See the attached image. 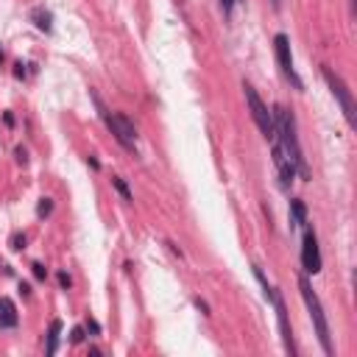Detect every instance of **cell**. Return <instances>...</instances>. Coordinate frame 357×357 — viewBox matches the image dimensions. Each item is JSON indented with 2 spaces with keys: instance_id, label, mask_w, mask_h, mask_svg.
<instances>
[{
  "instance_id": "ba28073f",
  "label": "cell",
  "mask_w": 357,
  "mask_h": 357,
  "mask_svg": "<svg viewBox=\"0 0 357 357\" xmlns=\"http://www.w3.org/2000/svg\"><path fill=\"white\" fill-rule=\"evenodd\" d=\"M271 301H273L276 315H279V329H282L285 349H288L290 354H299V349H296V343H293V329H290V321H288V310H285V299H282V293H279L276 288L271 290Z\"/></svg>"
},
{
  "instance_id": "484cf974",
  "label": "cell",
  "mask_w": 357,
  "mask_h": 357,
  "mask_svg": "<svg viewBox=\"0 0 357 357\" xmlns=\"http://www.w3.org/2000/svg\"><path fill=\"white\" fill-rule=\"evenodd\" d=\"M221 3H223V11H232V6H235L237 0H221Z\"/></svg>"
},
{
  "instance_id": "5b68a950",
  "label": "cell",
  "mask_w": 357,
  "mask_h": 357,
  "mask_svg": "<svg viewBox=\"0 0 357 357\" xmlns=\"http://www.w3.org/2000/svg\"><path fill=\"white\" fill-rule=\"evenodd\" d=\"M321 73H324V79H326V84H329L332 89V95L338 98V104H341V109H343V115H346V123L349 126H354L357 123V115H354V98H352V89H349L346 84H343V79L338 73H332L329 67H321Z\"/></svg>"
},
{
  "instance_id": "ac0fdd59",
  "label": "cell",
  "mask_w": 357,
  "mask_h": 357,
  "mask_svg": "<svg viewBox=\"0 0 357 357\" xmlns=\"http://www.w3.org/2000/svg\"><path fill=\"white\" fill-rule=\"evenodd\" d=\"M59 285H62V288H64V290H70V285H73V279H70V276H67V273H64V271H62V273H59Z\"/></svg>"
},
{
  "instance_id": "44dd1931",
  "label": "cell",
  "mask_w": 357,
  "mask_h": 357,
  "mask_svg": "<svg viewBox=\"0 0 357 357\" xmlns=\"http://www.w3.org/2000/svg\"><path fill=\"white\" fill-rule=\"evenodd\" d=\"M14 75H17V79H22V75H26V64H22V62L14 64Z\"/></svg>"
},
{
  "instance_id": "4316f807",
  "label": "cell",
  "mask_w": 357,
  "mask_h": 357,
  "mask_svg": "<svg viewBox=\"0 0 357 357\" xmlns=\"http://www.w3.org/2000/svg\"><path fill=\"white\" fill-rule=\"evenodd\" d=\"M271 6H273V9L279 11V6H282V0H271Z\"/></svg>"
},
{
  "instance_id": "9a60e30c",
  "label": "cell",
  "mask_w": 357,
  "mask_h": 357,
  "mask_svg": "<svg viewBox=\"0 0 357 357\" xmlns=\"http://www.w3.org/2000/svg\"><path fill=\"white\" fill-rule=\"evenodd\" d=\"M11 248H14V251H22V248H26V235H20V232L11 235Z\"/></svg>"
},
{
  "instance_id": "7402d4cb",
  "label": "cell",
  "mask_w": 357,
  "mask_h": 357,
  "mask_svg": "<svg viewBox=\"0 0 357 357\" xmlns=\"http://www.w3.org/2000/svg\"><path fill=\"white\" fill-rule=\"evenodd\" d=\"M195 307H198L204 315H210V307H207V301H201V299H195Z\"/></svg>"
},
{
  "instance_id": "9c48e42d",
  "label": "cell",
  "mask_w": 357,
  "mask_h": 357,
  "mask_svg": "<svg viewBox=\"0 0 357 357\" xmlns=\"http://www.w3.org/2000/svg\"><path fill=\"white\" fill-rule=\"evenodd\" d=\"M17 324H20V315H17L14 301L0 296V329H14Z\"/></svg>"
},
{
  "instance_id": "7c38bea8",
  "label": "cell",
  "mask_w": 357,
  "mask_h": 357,
  "mask_svg": "<svg viewBox=\"0 0 357 357\" xmlns=\"http://www.w3.org/2000/svg\"><path fill=\"white\" fill-rule=\"evenodd\" d=\"M290 215H293L296 226H307V207H304V201H301V198L290 201Z\"/></svg>"
},
{
  "instance_id": "7a4b0ae2",
  "label": "cell",
  "mask_w": 357,
  "mask_h": 357,
  "mask_svg": "<svg viewBox=\"0 0 357 357\" xmlns=\"http://www.w3.org/2000/svg\"><path fill=\"white\" fill-rule=\"evenodd\" d=\"M299 288H301V299H304V304H307V313H310V318L315 324V332H318L321 349H324V354H332L335 349H332V338H329V324H326L324 307H321V301H318V296H315L307 273H299Z\"/></svg>"
},
{
  "instance_id": "4fadbf2b",
  "label": "cell",
  "mask_w": 357,
  "mask_h": 357,
  "mask_svg": "<svg viewBox=\"0 0 357 357\" xmlns=\"http://www.w3.org/2000/svg\"><path fill=\"white\" fill-rule=\"evenodd\" d=\"M112 184H115V190L123 195V201H134V195H132V190H129V184L123 182L120 176H112Z\"/></svg>"
},
{
  "instance_id": "6da1fadb",
  "label": "cell",
  "mask_w": 357,
  "mask_h": 357,
  "mask_svg": "<svg viewBox=\"0 0 357 357\" xmlns=\"http://www.w3.org/2000/svg\"><path fill=\"white\" fill-rule=\"evenodd\" d=\"M273 126H276V140H279V148L285 151V157L293 162V168H296V173L301 176V182H310V168H307L304 151H301L299 137H296L293 112H288L285 106H273Z\"/></svg>"
},
{
  "instance_id": "8992f818",
  "label": "cell",
  "mask_w": 357,
  "mask_h": 357,
  "mask_svg": "<svg viewBox=\"0 0 357 357\" xmlns=\"http://www.w3.org/2000/svg\"><path fill=\"white\" fill-rule=\"evenodd\" d=\"M273 47H276V62L279 67H282V75L290 81L296 89H304L301 84V79L296 75V67H293V56H290V39L285 37V34H276V39H273Z\"/></svg>"
},
{
  "instance_id": "277c9868",
  "label": "cell",
  "mask_w": 357,
  "mask_h": 357,
  "mask_svg": "<svg viewBox=\"0 0 357 357\" xmlns=\"http://www.w3.org/2000/svg\"><path fill=\"white\" fill-rule=\"evenodd\" d=\"M92 100H95V106H98V112H100V117H104V123L109 126V132L115 134V140L120 142L123 148L134 151V142H137V132H134V126H132V123H129L123 115H109V109H106V106L100 104V98H98V95H92Z\"/></svg>"
},
{
  "instance_id": "e0dca14e",
  "label": "cell",
  "mask_w": 357,
  "mask_h": 357,
  "mask_svg": "<svg viewBox=\"0 0 357 357\" xmlns=\"http://www.w3.org/2000/svg\"><path fill=\"white\" fill-rule=\"evenodd\" d=\"M81 341H84V326H75L70 332V343H81Z\"/></svg>"
},
{
  "instance_id": "ffe728a7",
  "label": "cell",
  "mask_w": 357,
  "mask_h": 357,
  "mask_svg": "<svg viewBox=\"0 0 357 357\" xmlns=\"http://www.w3.org/2000/svg\"><path fill=\"white\" fill-rule=\"evenodd\" d=\"M14 154H17V162H20V165H26V162H28V154H26V148H17Z\"/></svg>"
},
{
  "instance_id": "cb8c5ba5",
  "label": "cell",
  "mask_w": 357,
  "mask_h": 357,
  "mask_svg": "<svg viewBox=\"0 0 357 357\" xmlns=\"http://www.w3.org/2000/svg\"><path fill=\"white\" fill-rule=\"evenodd\" d=\"M3 123H6V126H14V115H11V112H6V115H3Z\"/></svg>"
},
{
  "instance_id": "3957f363",
  "label": "cell",
  "mask_w": 357,
  "mask_h": 357,
  "mask_svg": "<svg viewBox=\"0 0 357 357\" xmlns=\"http://www.w3.org/2000/svg\"><path fill=\"white\" fill-rule=\"evenodd\" d=\"M243 92H246V104H248V112H251L254 123L257 129L263 132L265 140L276 142V126H273V112H268V106L263 104V98L257 95V89L251 84H243Z\"/></svg>"
},
{
  "instance_id": "5bb4252c",
  "label": "cell",
  "mask_w": 357,
  "mask_h": 357,
  "mask_svg": "<svg viewBox=\"0 0 357 357\" xmlns=\"http://www.w3.org/2000/svg\"><path fill=\"white\" fill-rule=\"evenodd\" d=\"M53 212V198H39V204H37V215L39 218H47Z\"/></svg>"
},
{
  "instance_id": "8fae6325",
  "label": "cell",
  "mask_w": 357,
  "mask_h": 357,
  "mask_svg": "<svg viewBox=\"0 0 357 357\" xmlns=\"http://www.w3.org/2000/svg\"><path fill=\"white\" fill-rule=\"evenodd\" d=\"M59 335H62V321H50V329H47V346H45V352L47 354H56V349H59Z\"/></svg>"
},
{
  "instance_id": "2e32d148",
  "label": "cell",
  "mask_w": 357,
  "mask_h": 357,
  "mask_svg": "<svg viewBox=\"0 0 357 357\" xmlns=\"http://www.w3.org/2000/svg\"><path fill=\"white\" fill-rule=\"evenodd\" d=\"M31 271H34V279H39V282H42V279L47 276V271H45V265H42V263H34V265H31Z\"/></svg>"
},
{
  "instance_id": "d4e9b609",
  "label": "cell",
  "mask_w": 357,
  "mask_h": 357,
  "mask_svg": "<svg viewBox=\"0 0 357 357\" xmlns=\"http://www.w3.org/2000/svg\"><path fill=\"white\" fill-rule=\"evenodd\" d=\"M20 293H22V296H31V285L22 282V285H20Z\"/></svg>"
},
{
  "instance_id": "d6986e66",
  "label": "cell",
  "mask_w": 357,
  "mask_h": 357,
  "mask_svg": "<svg viewBox=\"0 0 357 357\" xmlns=\"http://www.w3.org/2000/svg\"><path fill=\"white\" fill-rule=\"evenodd\" d=\"M87 329L92 332V335H100V324H98V321H92V318H87Z\"/></svg>"
},
{
  "instance_id": "52a82bcc",
  "label": "cell",
  "mask_w": 357,
  "mask_h": 357,
  "mask_svg": "<svg viewBox=\"0 0 357 357\" xmlns=\"http://www.w3.org/2000/svg\"><path fill=\"white\" fill-rule=\"evenodd\" d=\"M301 265L304 273H321V251H318V237L313 229H304V240H301Z\"/></svg>"
},
{
  "instance_id": "83f0119b",
  "label": "cell",
  "mask_w": 357,
  "mask_h": 357,
  "mask_svg": "<svg viewBox=\"0 0 357 357\" xmlns=\"http://www.w3.org/2000/svg\"><path fill=\"white\" fill-rule=\"evenodd\" d=\"M0 62H3V50H0Z\"/></svg>"
},
{
  "instance_id": "30bf717a",
  "label": "cell",
  "mask_w": 357,
  "mask_h": 357,
  "mask_svg": "<svg viewBox=\"0 0 357 357\" xmlns=\"http://www.w3.org/2000/svg\"><path fill=\"white\" fill-rule=\"evenodd\" d=\"M31 20H34V26H37L39 31H45V34L53 31V14L47 9H34L31 11Z\"/></svg>"
},
{
  "instance_id": "603a6c76",
  "label": "cell",
  "mask_w": 357,
  "mask_h": 357,
  "mask_svg": "<svg viewBox=\"0 0 357 357\" xmlns=\"http://www.w3.org/2000/svg\"><path fill=\"white\" fill-rule=\"evenodd\" d=\"M87 165H89V168H92V170H98V168H100V162H98V159H95V157H87Z\"/></svg>"
}]
</instances>
